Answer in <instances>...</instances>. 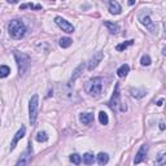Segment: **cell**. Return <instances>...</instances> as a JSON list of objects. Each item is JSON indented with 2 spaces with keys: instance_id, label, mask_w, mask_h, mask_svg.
Segmentation results:
<instances>
[{
  "instance_id": "6da1fadb",
  "label": "cell",
  "mask_w": 166,
  "mask_h": 166,
  "mask_svg": "<svg viewBox=\"0 0 166 166\" xmlns=\"http://www.w3.org/2000/svg\"><path fill=\"white\" fill-rule=\"evenodd\" d=\"M8 31L13 39H21L26 34V26L21 20H12L8 25Z\"/></svg>"
},
{
  "instance_id": "7a4b0ae2",
  "label": "cell",
  "mask_w": 166,
  "mask_h": 166,
  "mask_svg": "<svg viewBox=\"0 0 166 166\" xmlns=\"http://www.w3.org/2000/svg\"><path fill=\"white\" fill-rule=\"evenodd\" d=\"M84 90L90 93L91 96H99L103 90V78L96 77L90 79L84 86Z\"/></svg>"
},
{
  "instance_id": "3957f363",
  "label": "cell",
  "mask_w": 166,
  "mask_h": 166,
  "mask_svg": "<svg viewBox=\"0 0 166 166\" xmlns=\"http://www.w3.org/2000/svg\"><path fill=\"white\" fill-rule=\"evenodd\" d=\"M14 57L17 60V65H18V71H20V75H23L27 69L30 67V57L26 53H22V52H14Z\"/></svg>"
},
{
  "instance_id": "277c9868",
  "label": "cell",
  "mask_w": 166,
  "mask_h": 166,
  "mask_svg": "<svg viewBox=\"0 0 166 166\" xmlns=\"http://www.w3.org/2000/svg\"><path fill=\"white\" fill-rule=\"evenodd\" d=\"M38 106H39V96L34 95L30 99V103H29V118H30L31 124H35L36 116H38Z\"/></svg>"
},
{
  "instance_id": "5b68a950",
  "label": "cell",
  "mask_w": 166,
  "mask_h": 166,
  "mask_svg": "<svg viewBox=\"0 0 166 166\" xmlns=\"http://www.w3.org/2000/svg\"><path fill=\"white\" fill-rule=\"evenodd\" d=\"M119 97H121V93H119V84L117 83L116 87H114V92H113V95H112V99L108 103L109 108L113 109V110H117V106H118L119 103H121V101H119Z\"/></svg>"
},
{
  "instance_id": "8992f818",
  "label": "cell",
  "mask_w": 166,
  "mask_h": 166,
  "mask_svg": "<svg viewBox=\"0 0 166 166\" xmlns=\"http://www.w3.org/2000/svg\"><path fill=\"white\" fill-rule=\"evenodd\" d=\"M54 21H56V23L62 29V31H65V33L71 34L73 31H74V26H73L70 22H67L65 18H62V17H56V20H54Z\"/></svg>"
},
{
  "instance_id": "52a82bcc",
  "label": "cell",
  "mask_w": 166,
  "mask_h": 166,
  "mask_svg": "<svg viewBox=\"0 0 166 166\" xmlns=\"http://www.w3.org/2000/svg\"><path fill=\"white\" fill-rule=\"evenodd\" d=\"M139 20H140V22H142L143 25H144L145 27H147L148 30H149V31H150V33H152V34H154L156 31H157V29H156L154 23H153V21L150 20V17H149V16L140 14V16H139Z\"/></svg>"
},
{
  "instance_id": "ba28073f",
  "label": "cell",
  "mask_w": 166,
  "mask_h": 166,
  "mask_svg": "<svg viewBox=\"0 0 166 166\" xmlns=\"http://www.w3.org/2000/svg\"><path fill=\"white\" fill-rule=\"evenodd\" d=\"M31 152H33V150H31V143H30V144H29V149L26 150V152L23 153L20 158H18V161L16 162V165H18V166H20V165L21 166H22V165H29V163L31 162Z\"/></svg>"
},
{
  "instance_id": "9c48e42d",
  "label": "cell",
  "mask_w": 166,
  "mask_h": 166,
  "mask_svg": "<svg viewBox=\"0 0 166 166\" xmlns=\"http://www.w3.org/2000/svg\"><path fill=\"white\" fill-rule=\"evenodd\" d=\"M147 152H148V145L147 144H143L140 147V149L137 150L136 156H135V160H134V163H140L145 160L147 157Z\"/></svg>"
},
{
  "instance_id": "30bf717a",
  "label": "cell",
  "mask_w": 166,
  "mask_h": 166,
  "mask_svg": "<svg viewBox=\"0 0 166 166\" xmlns=\"http://www.w3.org/2000/svg\"><path fill=\"white\" fill-rule=\"evenodd\" d=\"M103 57H104L103 52H97V53L93 54V57L90 60V62H88V66H87L88 70H90V71H92V70L99 65V62L103 60Z\"/></svg>"
},
{
  "instance_id": "8fae6325",
  "label": "cell",
  "mask_w": 166,
  "mask_h": 166,
  "mask_svg": "<svg viewBox=\"0 0 166 166\" xmlns=\"http://www.w3.org/2000/svg\"><path fill=\"white\" fill-rule=\"evenodd\" d=\"M25 132H26V129H25V126H22V127H21V129L17 131V134L14 135V137H13L12 143H10V150L14 149V147H16V144L18 143V140L22 139V137L25 136Z\"/></svg>"
},
{
  "instance_id": "7c38bea8",
  "label": "cell",
  "mask_w": 166,
  "mask_h": 166,
  "mask_svg": "<svg viewBox=\"0 0 166 166\" xmlns=\"http://www.w3.org/2000/svg\"><path fill=\"white\" fill-rule=\"evenodd\" d=\"M109 10H110L112 14H119L122 9H121V5L118 4V1L110 0V1H109Z\"/></svg>"
},
{
  "instance_id": "4fadbf2b",
  "label": "cell",
  "mask_w": 166,
  "mask_h": 166,
  "mask_svg": "<svg viewBox=\"0 0 166 166\" xmlns=\"http://www.w3.org/2000/svg\"><path fill=\"white\" fill-rule=\"evenodd\" d=\"M80 122H82L83 124L90 126L93 122V114L92 113H82L80 114Z\"/></svg>"
},
{
  "instance_id": "5bb4252c",
  "label": "cell",
  "mask_w": 166,
  "mask_h": 166,
  "mask_svg": "<svg viewBox=\"0 0 166 166\" xmlns=\"http://www.w3.org/2000/svg\"><path fill=\"white\" fill-rule=\"evenodd\" d=\"M130 71V66L127 64H123L121 67H118V70H117V75H118L119 78H124L127 74H129Z\"/></svg>"
},
{
  "instance_id": "9a60e30c",
  "label": "cell",
  "mask_w": 166,
  "mask_h": 166,
  "mask_svg": "<svg viewBox=\"0 0 166 166\" xmlns=\"http://www.w3.org/2000/svg\"><path fill=\"white\" fill-rule=\"evenodd\" d=\"M104 25L108 27V30L110 31L112 34H117L119 31V26L116 25V23H113V22H110V21H104Z\"/></svg>"
},
{
  "instance_id": "2e32d148",
  "label": "cell",
  "mask_w": 166,
  "mask_h": 166,
  "mask_svg": "<svg viewBox=\"0 0 166 166\" xmlns=\"http://www.w3.org/2000/svg\"><path fill=\"white\" fill-rule=\"evenodd\" d=\"M83 69H84V64H80L79 66L77 67V69L74 70V74H73V77H71V79H70V83H73L75 79H77L78 77H79L80 74H82V71H83Z\"/></svg>"
},
{
  "instance_id": "e0dca14e",
  "label": "cell",
  "mask_w": 166,
  "mask_h": 166,
  "mask_svg": "<svg viewBox=\"0 0 166 166\" xmlns=\"http://www.w3.org/2000/svg\"><path fill=\"white\" fill-rule=\"evenodd\" d=\"M109 161V156L106 154V153H99L97 154V163L99 165H105V163H108Z\"/></svg>"
},
{
  "instance_id": "ac0fdd59",
  "label": "cell",
  "mask_w": 166,
  "mask_h": 166,
  "mask_svg": "<svg viewBox=\"0 0 166 166\" xmlns=\"http://www.w3.org/2000/svg\"><path fill=\"white\" fill-rule=\"evenodd\" d=\"M130 92H131V95L134 96V97H136V99H140V97H143V96L145 95V91L139 90V88H131Z\"/></svg>"
},
{
  "instance_id": "d6986e66",
  "label": "cell",
  "mask_w": 166,
  "mask_h": 166,
  "mask_svg": "<svg viewBox=\"0 0 166 166\" xmlns=\"http://www.w3.org/2000/svg\"><path fill=\"white\" fill-rule=\"evenodd\" d=\"M93 161H95V157L92 153H86L83 156V163H86V165H91V163H93Z\"/></svg>"
},
{
  "instance_id": "ffe728a7",
  "label": "cell",
  "mask_w": 166,
  "mask_h": 166,
  "mask_svg": "<svg viewBox=\"0 0 166 166\" xmlns=\"http://www.w3.org/2000/svg\"><path fill=\"white\" fill-rule=\"evenodd\" d=\"M73 43V40L70 38H61L60 39V47H62V48H67V47H70Z\"/></svg>"
},
{
  "instance_id": "44dd1931",
  "label": "cell",
  "mask_w": 166,
  "mask_h": 166,
  "mask_svg": "<svg viewBox=\"0 0 166 166\" xmlns=\"http://www.w3.org/2000/svg\"><path fill=\"white\" fill-rule=\"evenodd\" d=\"M36 140H38L39 143H42V142H47L48 140V135H47V132H44V131H39L38 134H36Z\"/></svg>"
},
{
  "instance_id": "7402d4cb",
  "label": "cell",
  "mask_w": 166,
  "mask_h": 166,
  "mask_svg": "<svg viewBox=\"0 0 166 166\" xmlns=\"http://www.w3.org/2000/svg\"><path fill=\"white\" fill-rule=\"evenodd\" d=\"M10 73V69L7 66V65H3V66H0V78H5L8 77Z\"/></svg>"
},
{
  "instance_id": "603a6c76",
  "label": "cell",
  "mask_w": 166,
  "mask_h": 166,
  "mask_svg": "<svg viewBox=\"0 0 166 166\" xmlns=\"http://www.w3.org/2000/svg\"><path fill=\"white\" fill-rule=\"evenodd\" d=\"M132 43H134V40H127V42H124V43L118 44V46L116 47V49H117L118 52H121V51H123V49H126L129 46H131Z\"/></svg>"
},
{
  "instance_id": "cb8c5ba5",
  "label": "cell",
  "mask_w": 166,
  "mask_h": 166,
  "mask_svg": "<svg viewBox=\"0 0 166 166\" xmlns=\"http://www.w3.org/2000/svg\"><path fill=\"white\" fill-rule=\"evenodd\" d=\"M99 121H100L101 124H108V114L105 113V112H100L99 113Z\"/></svg>"
},
{
  "instance_id": "d4e9b609",
  "label": "cell",
  "mask_w": 166,
  "mask_h": 166,
  "mask_svg": "<svg viewBox=\"0 0 166 166\" xmlns=\"http://www.w3.org/2000/svg\"><path fill=\"white\" fill-rule=\"evenodd\" d=\"M26 8H30V9L39 10V9H42V5H40V4H36V5H34V4H22V5L20 7V9L23 10V9H26Z\"/></svg>"
},
{
  "instance_id": "484cf974",
  "label": "cell",
  "mask_w": 166,
  "mask_h": 166,
  "mask_svg": "<svg viewBox=\"0 0 166 166\" xmlns=\"http://www.w3.org/2000/svg\"><path fill=\"white\" fill-rule=\"evenodd\" d=\"M70 161H71L73 163H75V165H79V163L82 162V157H80L79 154H77V153H74V154L70 156Z\"/></svg>"
},
{
  "instance_id": "4316f807",
  "label": "cell",
  "mask_w": 166,
  "mask_h": 166,
  "mask_svg": "<svg viewBox=\"0 0 166 166\" xmlns=\"http://www.w3.org/2000/svg\"><path fill=\"white\" fill-rule=\"evenodd\" d=\"M140 64L143 65V66H148V65H150V57L149 56H143L142 60H140Z\"/></svg>"
},
{
  "instance_id": "83f0119b",
  "label": "cell",
  "mask_w": 166,
  "mask_h": 166,
  "mask_svg": "<svg viewBox=\"0 0 166 166\" xmlns=\"http://www.w3.org/2000/svg\"><path fill=\"white\" fill-rule=\"evenodd\" d=\"M165 158H166V156H165V153H161L160 154V157L156 160V163H158V165H161V163H163V161H165Z\"/></svg>"
},
{
  "instance_id": "f1b7e54d",
  "label": "cell",
  "mask_w": 166,
  "mask_h": 166,
  "mask_svg": "<svg viewBox=\"0 0 166 166\" xmlns=\"http://www.w3.org/2000/svg\"><path fill=\"white\" fill-rule=\"evenodd\" d=\"M119 110L121 112H126V109H127V106H126V104H123V103H119Z\"/></svg>"
},
{
  "instance_id": "f546056e",
  "label": "cell",
  "mask_w": 166,
  "mask_h": 166,
  "mask_svg": "<svg viewBox=\"0 0 166 166\" xmlns=\"http://www.w3.org/2000/svg\"><path fill=\"white\" fill-rule=\"evenodd\" d=\"M160 130H165V123H163V122H160Z\"/></svg>"
},
{
  "instance_id": "4dcf8cb0",
  "label": "cell",
  "mask_w": 166,
  "mask_h": 166,
  "mask_svg": "<svg viewBox=\"0 0 166 166\" xmlns=\"http://www.w3.org/2000/svg\"><path fill=\"white\" fill-rule=\"evenodd\" d=\"M157 105H158V106H162V105H163V100H162V99H161V100L157 103Z\"/></svg>"
},
{
  "instance_id": "1f68e13d",
  "label": "cell",
  "mask_w": 166,
  "mask_h": 166,
  "mask_svg": "<svg viewBox=\"0 0 166 166\" xmlns=\"http://www.w3.org/2000/svg\"><path fill=\"white\" fill-rule=\"evenodd\" d=\"M136 0H129V5H134Z\"/></svg>"
},
{
  "instance_id": "d6a6232c",
  "label": "cell",
  "mask_w": 166,
  "mask_h": 166,
  "mask_svg": "<svg viewBox=\"0 0 166 166\" xmlns=\"http://www.w3.org/2000/svg\"><path fill=\"white\" fill-rule=\"evenodd\" d=\"M9 3H12V4H16V3H18V0H8Z\"/></svg>"
}]
</instances>
